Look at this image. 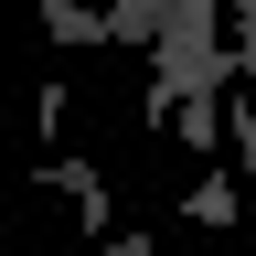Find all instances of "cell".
I'll return each instance as SVG.
<instances>
[{
  "instance_id": "8992f818",
  "label": "cell",
  "mask_w": 256,
  "mask_h": 256,
  "mask_svg": "<svg viewBox=\"0 0 256 256\" xmlns=\"http://www.w3.org/2000/svg\"><path fill=\"white\" fill-rule=\"evenodd\" d=\"M107 256H150V246H139V235H118V246H107Z\"/></svg>"
},
{
  "instance_id": "277c9868",
  "label": "cell",
  "mask_w": 256,
  "mask_h": 256,
  "mask_svg": "<svg viewBox=\"0 0 256 256\" xmlns=\"http://www.w3.org/2000/svg\"><path fill=\"white\" fill-rule=\"evenodd\" d=\"M107 43H160V0H128V11H107Z\"/></svg>"
},
{
  "instance_id": "5b68a950",
  "label": "cell",
  "mask_w": 256,
  "mask_h": 256,
  "mask_svg": "<svg viewBox=\"0 0 256 256\" xmlns=\"http://www.w3.org/2000/svg\"><path fill=\"white\" fill-rule=\"evenodd\" d=\"M192 224H235V182H192Z\"/></svg>"
},
{
  "instance_id": "3957f363",
  "label": "cell",
  "mask_w": 256,
  "mask_h": 256,
  "mask_svg": "<svg viewBox=\"0 0 256 256\" xmlns=\"http://www.w3.org/2000/svg\"><path fill=\"white\" fill-rule=\"evenodd\" d=\"M224 75H246V96H256V0L224 22Z\"/></svg>"
},
{
  "instance_id": "7a4b0ae2",
  "label": "cell",
  "mask_w": 256,
  "mask_h": 256,
  "mask_svg": "<svg viewBox=\"0 0 256 256\" xmlns=\"http://www.w3.org/2000/svg\"><path fill=\"white\" fill-rule=\"evenodd\" d=\"M224 150H235V171H246V203H256V96H235V107H224Z\"/></svg>"
},
{
  "instance_id": "52a82bcc",
  "label": "cell",
  "mask_w": 256,
  "mask_h": 256,
  "mask_svg": "<svg viewBox=\"0 0 256 256\" xmlns=\"http://www.w3.org/2000/svg\"><path fill=\"white\" fill-rule=\"evenodd\" d=\"M0 192H11V160H0Z\"/></svg>"
},
{
  "instance_id": "6da1fadb",
  "label": "cell",
  "mask_w": 256,
  "mask_h": 256,
  "mask_svg": "<svg viewBox=\"0 0 256 256\" xmlns=\"http://www.w3.org/2000/svg\"><path fill=\"white\" fill-rule=\"evenodd\" d=\"M160 96H150V107L160 118H182V150H224V86H235V75H224V11H214V0H160Z\"/></svg>"
}]
</instances>
